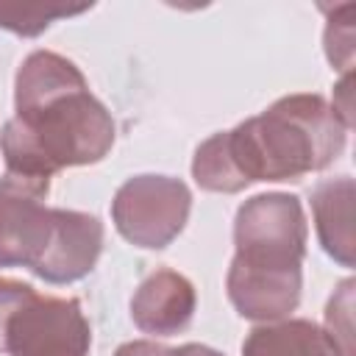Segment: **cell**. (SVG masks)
I'll return each instance as SVG.
<instances>
[{
  "label": "cell",
  "mask_w": 356,
  "mask_h": 356,
  "mask_svg": "<svg viewBox=\"0 0 356 356\" xmlns=\"http://www.w3.org/2000/svg\"><path fill=\"white\" fill-rule=\"evenodd\" d=\"M242 356H342L339 348L328 339V334L300 317H284L275 323L256 325L245 342Z\"/></svg>",
  "instance_id": "obj_11"
},
{
  "label": "cell",
  "mask_w": 356,
  "mask_h": 356,
  "mask_svg": "<svg viewBox=\"0 0 356 356\" xmlns=\"http://www.w3.org/2000/svg\"><path fill=\"white\" fill-rule=\"evenodd\" d=\"M334 103H331V108L337 111V117L345 122V128L350 131L353 128V103H350V72L337 83V89H334Z\"/></svg>",
  "instance_id": "obj_16"
},
{
  "label": "cell",
  "mask_w": 356,
  "mask_h": 356,
  "mask_svg": "<svg viewBox=\"0 0 356 356\" xmlns=\"http://www.w3.org/2000/svg\"><path fill=\"white\" fill-rule=\"evenodd\" d=\"M17 114L0 131L6 172L53 178L64 167L97 164L114 145L111 111L89 92L83 72L53 50H33L17 70Z\"/></svg>",
  "instance_id": "obj_1"
},
{
  "label": "cell",
  "mask_w": 356,
  "mask_h": 356,
  "mask_svg": "<svg viewBox=\"0 0 356 356\" xmlns=\"http://www.w3.org/2000/svg\"><path fill=\"white\" fill-rule=\"evenodd\" d=\"M164 353H167V348L153 339H134L114 350V356H164Z\"/></svg>",
  "instance_id": "obj_17"
},
{
  "label": "cell",
  "mask_w": 356,
  "mask_h": 356,
  "mask_svg": "<svg viewBox=\"0 0 356 356\" xmlns=\"http://www.w3.org/2000/svg\"><path fill=\"white\" fill-rule=\"evenodd\" d=\"M103 222L75 209H53V228L31 273L47 284H72L89 275L103 253Z\"/></svg>",
  "instance_id": "obj_7"
},
{
  "label": "cell",
  "mask_w": 356,
  "mask_h": 356,
  "mask_svg": "<svg viewBox=\"0 0 356 356\" xmlns=\"http://www.w3.org/2000/svg\"><path fill=\"white\" fill-rule=\"evenodd\" d=\"M353 286H356V281L345 278L334 289V295L325 306V328L323 331L339 348L342 356H356V350H353Z\"/></svg>",
  "instance_id": "obj_13"
},
{
  "label": "cell",
  "mask_w": 356,
  "mask_h": 356,
  "mask_svg": "<svg viewBox=\"0 0 356 356\" xmlns=\"http://www.w3.org/2000/svg\"><path fill=\"white\" fill-rule=\"evenodd\" d=\"M353 178L339 175L312 189V214L323 250L342 267H353Z\"/></svg>",
  "instance_id": "obj_10"
},
{
  "label": "cell",
  "mask_w": 356,
  "mask_h": 356,
  "mask_svg": "<svg viewBox=\"0 0 356 356\" xmlns=\"http://www.w3.org/2000/svg\"><path fill=\"white\" fill-rule=\"evenodd\" d=\"M225 289L231 306L253 323H275L289 317L300 303L303 275L300 267H250L231 259Z\"/></svg>",
  "instance_id": "obj_8"
},
{
  "label": "cell",
  "mask_w": 356,
  "mask_h": 356,
  "mask_svg": "<svg viewBox=\"0 0 356 356\" xmlns=\"http://www.w3.org/2000/svg\"><path fill=\"white\" fill-rule=\"evenodd\" d=\"M164 356H222V353L209 348V345H200V342H186V345H178V348H167Z\"/></svg>",
  "instance_id": "obj_18"
},
{
  "label": "cell",
  "mask_w": 356,
  "mask_h": 356,
  "mask_svg": "<svg viewBox=\"0 0 356 356\" xmlns=\"http://www.w3.org/2000/svg\"><path fill=\"white\" fill-rule=\"evenodd\" d=\"M348 128L323 95H286L267 111L225 131L242 181H300L345 150Z\"/></svg>",
  "instance_id": "obj_2"
},
{
  "label": "cell",
  "mask_w": 356,
  "mask_h": 356,
  "mask_svg": "<svg viewBox=\"0 0 356 356\" xmlns=\"http://www.w3.org/2000/svg\"><path fill=\"white\" fill-rule=\"evenodd\" d=\"M189 209L192 192L181 178L134 175L117 189L111 200V220L125 242L161 250L184 231Z\"/></svg>",
  "instance_id": "obj_4"
},
{
  "label": "cell",
  "mask_w": 356,
  "mask_h": 356,
  "mask_svg": "<svg viewBox=\"0 0 356 356\" xmlns=\"http://www.w3.org/2000/svg\"><path fill=\"white\" fill-rule=\"evenodd\" d=\"M36 289L25 281H14V278H0V353H3V334L6 325L11 320V314L33 295Z\"/></svg>",
  "instance_id": "obj_15"
},
{
  "label": "cell",
  "mask_w": 356,
  "mask_h": 356,
  "mask_svg": "<svg viewBox=\"0 0 356 356\" xmlns=\"http://www.w3.org/2000/svg\"><path fill=\"white\" fill-rule=\"evenodd\" d=\"M306 214L300 197L264 192L245 200L234 220V259L250 267H300L306 256Z\"/></svg>",
  "instance_id": "obj_3"
},
{
  "label": "cell",
  "mask_w": 356,
  "mask_h": 356,
  "mask_svg": "<svg viewBox=\"0 0 356 356\" xmlns=\"http://www.w3.org/2000/svg\"><path fill=\"white\" fill-rule=\"evenodd\" d=\"M325 53H328V61L337 70H342L345 75L350 72V64H353V22L348 19L342 25V33H339L337 11L331 14V19L325 25Z\"/></svg>",
  "instance_id": "obj_14"
},
{
  "label": "cell",
  "mask_w": 356,
  "mask_h": 356,
  "mask_svg": "<svg viewBox=\"0 0 356 356\" xmlns=\"http://www.w3.org/2000/svg\"><path fill=\"white\" fill-rule=\"evenodd\" d=\"M92 328L75 298L33 292L8 320L3 353L8 356H86Z\"/></svg>",
  "instance_id": "obj_5"
},
{
  "label": "cell",
  "mask_w": 356,
  "mask_h": 356,
  "mask_svg": "<svg viewBox=\"0 0 356 356\" xmlns=\"http://www.w3.org/2000/svg\"><path fill=\"white\" fill-rule=\"evenodd\" d=\"M195 286L186 275L175 270L150 273L131 298L134 325L153 337L181 334L195 317Z\"/></svg>",
  "instance_id": "obj_9"
},
{
  "label": "cell",
  "mask_w": 356,
  "mask_h": 356,
  "mask_svg": "<svg viewBox=\"0 0 356 356\" xmlns=\"http://www.w3.org/2000/svg\"><path fill=\"white\" fill-rule=\"evenodd\" d=\"M89 6H58V3H0V28L19 36H36L58 17H72Z\"/></svg>",
  "instance_id": "obj_12"
},
{
  "label": "cell",
  "mask_w": 356,
  "mask_h": 356,
  "mask_svg": "<svg viewBox=\"0 0 356 356\" xmlns=\"http://www.w3.org/2000/svg\"><path fill=\"white\" fill-rule=\"evenodd\" d=\"M47 178L6 172L0 178V267H28L39 259L53 228V209L44 206Z\"/></svg>",
  "instance_id": "obj_6"
}]
</instances>
